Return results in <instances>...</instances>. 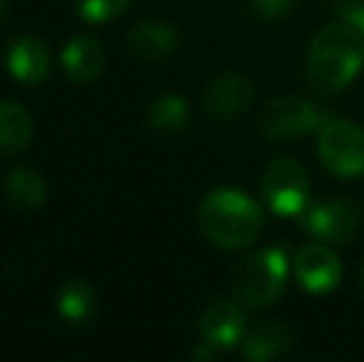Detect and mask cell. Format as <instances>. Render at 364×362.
Listing matches in <instances>:
<instances>
[{"label": "cell", "instance_id": "cell-12", "mask_svg": "<svg viewBox=\"0 0 364 362\" xmlns=\"http://www.w3.org/2000/svg\"><path fill=\"white\" fill-rule=\"evenodd\" d=\"M295 335L285 323L280 320H260L253 328L245 330L243 338V355L255 362L278 360L290 353Z\"/></svg>", "mask_w": 364, "mask_h": 362}, {"label": "cell", "instance_id": "cell-3", "mask_svg": "<svg viewBox=\"0 0 364 362\" xmlns=\"http://www.w3.org/2000/svg\"><path fill=\"white\" fill-rule=\"evenodd\" d=\"M288 248L270 246L250 253L230 275V288L245 308H268L283 295L288 280Z\"/></svg>", "mask_w": 364, "mask_h": 362}, {"label": "cell", "instance_id": "cell-2", "mask_svg": "<svg viewBox=\"0 0 364 362\" xmlns=\"http://www.w3.org/2000/svg\"><path fill=\"white\" fill-rule=\"evenodd\" d=\"M198 223L213 246L238 251L260 236L263 211L248 193L235 188H216L198 206Z\"/></svg>", "mask_w": 364, "mask_h": 362}, {"label": "cell", "instance_id": "cell-22", "mask_svg": "<svg viewBox=\"0 0 364 362\" xmlns=\"http://www.w3.org/2000/svg\"><path fill=\"white\" fill-rule=\"evenodd\" d=\"M218 350H220V348H216L213 343L203 340V343H198V348L191 353V358H193V360H213V358H216Z\"/></svg>", "mask_w": 364, "mask_h": 362}, {"label": "cell", "instance_id": "cell-19", "mask_svg": "<svg viewBox=\"0 0 364 362\" xmlns=\"http://www.w3.org/2000/svg\"><path fill=\"white\" fill-rule=\"evenodd\" d=\"M129 5L132 0H75V8L80 13V18L95 25L119 18Z\"/></svg>", "mask_w": 364, "mask_h": 362}, {"label": "cell", "instance_id": "cell-6", "mask_svg": "<svg viewBox=\"0 0 364 362\" xmlns=\"http://www.w3.org/2000/svg\"><path fill=\"white\" fill-rule=\"evenodd\" d=\"M317 154L337 176L364 174V132L350 119H327L317 134Z\"/></svg>", "mask_w": 364, "mask_h": 362}, {"label": "cell", "instance_id": "cell-1", "mask_svg": "<svg viewBox=\"0 0 364 362\" xmlns=\"http://www.w3.org/2000/svg\"><path fill=\"white\" fill-rule=\"evenodd\" d=\"M364 63L362 35L347 23L317 30L307 50V82L322 95H337L357 78Z\"/></svg>", "mask_w": 364, "mask_h": 362}, {"label": "cell", "instance_id": "cell-21", "mask_svg": "<svg viewBox=\"0 0 364 362\" xmlns=\"http://www.w3.org/2000/svg\"><path fill=\"white\" fill-rule=\"evenodd\" d=\"M253 13L258 18H268V20H275V18H283L292 10L295 0H248Z\"/></svg>", "mask_w": 364, "mask_h": 362}, {"label": "cell", "instance_id": "cell-20", "mask_svg": "<svg viewBox=\"0 0 364 362\" xmlns=\"http://www.w3.org/2000/svg\"><path fill=\"white\" fill-rule=\"evenodd\" d=\"M337 15L364 38V0H337Z\"/></svg>", "mask_w": 364, "mask_h": 362}, {"label": "cell", "instance_id": "cell-7", "mask_svg": "<svg viewBox=\"0 0 364 362\" xmlns=\"http://www.w3.org/2000/svg\"><path fill=\"white\" fill-rule=\"evenodd\" d=\"M362 211L350 198H330L322 203H310L300 213V226L320 243L342 246L352 241L360 231Z\"/></svg>", "mask_w": 364, "mask_h": 362}, {"label": "cell", "instance_id": "cell-15", "mask_svg": "<svg viewBox=\"0 0 364 362\" xmlns=\"http://www.w3.org/2000/svg\"><path fill=\"white\" fill-rule=\"evenodd\" d=\"M33 139V117L20 102L3 100L0 102V151L3 154H18L28 149Z\"/></svg>", "mask_w": 364, "mask_h": 362}, {"label": "cell", "instance_id": "cell-16", "mask_svg": "<svg viewBox=\"0 0 364 362\" xmlns=\"http://www.w3.org/2000/svg\"><path fill=\"white\" fill-rule=\"evenodd\" d=\"M58 313H60V318L68 325H73V328L87 325L97 313L95 290L80 278L68 280L58 293Z\"/></svg>", "mask_w": 364, "mask_h": 362}, {"label": "cell", "instance_id": "cell-11", "mask_svg": "<svg viewBox=\"0 0 364 362\" xmlns=\"http://www.w3.org/2000/svg\"><path fill=\"white\" fill-rule=\"evenodd\" d=\"M5 63H8V73L20 85L35 87L50 73V50L45 48L43 40L33 38V35H23V38L10 43Z\"/></svg>", "mask_w": 364, "mask_h": 362}, {"label": "cell", "instance_id": "cell-24", "mask_svg": "<svg viewBox=\"0 0 364 362\" xmlns=\"http://www.w3.org/2000/svg\"><path fill=\"white\" fill-rule=\"evenodd\" d=\"M360 278H362V288H364V268H362V273H360Z\"/></svg>", "mask_w": 364, "mask_h": 362}, {"label": "cell", "instance_id": "cell-23", "mask_svg": "<svg viewBox=\"0 0 364 362\" xmlns=\"http://www.w3.org/2000/svg\"><path fill=\"white\" fill-rule=\"evenodd\" d=\"M8 13H10V3L8 0H0V23L8 18Z\"/></svg>", "mask_w": 364, "mask_h": 362}, {"label": "cell", "instance_id": "cell-13", "mask_svg": "<svg viewBox=\"0 0 364 362\" xmlns=\"http://www.w3.org/2000/svg\"><path fill=\"white\" fill-rule=\"evenodd\" d=\"M63 68L77 85H87L100 78L105 68V50L90 35H77L63 50Z\"/></svg>", "mask_w": 364, "mask_h": 362}, {"label": "cell", "instance_id": "cell-10", "mask_svg": "<svg viewBox=\"0 0 364 362\" xmlns=\"http://www.w3.org/2000/svg\"><path fill=\"white\" fill-rule=\"evenodd\" d=\"M255 102V87L243 75H220L203 92V110L218 122H230L250 110Z\"/></svg>", "mask_w": 364, "mask_h": 362}, {"label": "cell", "instance_id": "cell-5", "mask_svg": "<svg viewBox=\"0 0 364 362\" xmlns=\"http://www.w3.org/2000/svg\"><path fill=\"white\" fill-rule=\"evenodd\" d=\"M327 119L330 117L305 97H275L265 105L263 115H260V134L268 142H288L320 129Z\"/></svg>", "mask_w": 364, "mask_h": 362}, {"label": "cell", "instance_id": "cell-8", "mask_svg": "<svg viewBox=\"0 0 364 362\" xmlns=\"http://www.w3.org/2000/svg\"><path fill=\"white\" fill-rule=\"evenodd\" d=\"M292 271L307 293L322 295L337 288L342 278V263L325 243H310L295 253Z\"/></svg>", "mask_w": 364, "mask_h": 362}, {"label": "cell", "instance_id": "cell-4", "mask_svg": "<svg viewBox=\"0 0 364 362\" xmlns=\"http://www.w3.org/2000/svg\"><path fill=\"white\" fill-rule=\"evenodd\" d=\"M265 201L280 216H300L310 206V179L300 161L292 156H278L265 166L260 176Z\"/></svg>", "mask_w": 364, "mask_h": 362}, {"label": "cell", "instance_id": "cell-9", "mask_svg": "<svg viewBox=\"0 0 364 362\" xmlns=\"http://www.w3.org/2000/svg\"><path fill=\"white\" fill-rule=\"evenodd\" d=\"M243 308V303L228 298H218L213 303H208L203 308L201 318H198V330H201L203 340L225 350L243 343L245 330H248Z\"/></svg>", "mask_w": 364, "mask_h": 362}, {"label": "cell", "instance_id": "cell-14", "mask_svg": "<svg viewBox=\"0 0 364 362\" xmlns=\"http://www.w3.org/2000/svg\"><path fill=\"white\" fill-rule=\"evenodd\" d=\"M129 48L144 63H156L176 50V30L164 20H141L129 33Z\"/></svg>", "mask_w": 364, "mask_h": 362}, {"label": "cell", "instance_id": "cell-17", "mask_svg": "<svg viewBox=\"0 0 364 362\" xmlns=\"http://www.w3.org/2000/svg\"><path fill=\"white\" fill-rule=\"evenodd\" d=\"M5 193L18 208H40L48 198V186L45 179L33 169H15L5 179Z\"/></svg>", "mask_w": 364, "mask_h": 362}, {"label": "cell", "instance_id": "cell-18", "mask_svg": "<svg viewBox=\"0 0 364 362\" xmlns=\"http://www.w3.org/2000/svg\"><path fill=\"white\" fill-rule=\"evenodd\" d=\"M146 122L151 129L173 134V132L186 129L188 124V102L178 95H164L151 102L146 112Z\"/></svg>", "mask_w": 364, "mask_h": 362}]
</instances>
